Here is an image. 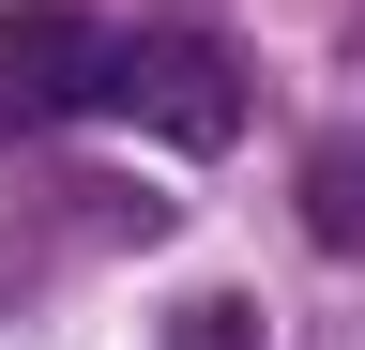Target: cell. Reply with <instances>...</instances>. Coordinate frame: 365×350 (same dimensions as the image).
<instances>
[{
	"label": "cell",
	"mask_w": 365,
	"mask_h": 350,
	"mask_svg": "<svg viewBox=\"0 0 365 350\" xmlns=\"http://www.w3.org/2000/svg\"><path fill=\"white\" fill-rule=\"evenodd\" d=\"M107 122H153L168 153H228V138H244V76H228L213 31H153V46H122Z\"/></svg>",
	"instance_id": "1"
},
{
	"label": "cell",
	"mask_w": 365,
	"mask_h": 350,
	"mask_svg": "<svg viewBox=\"0 0 365 350\" xmlns=\"http://www.w3.org/2000/svg\"><path fill=\"white\" fill-rule=\"evenodd\" d=\"M107 76H122V31H91L76 0H31V16H0V122L107 107Z\"/></svg>",
	"instance_id": "2"
},
{
	"label": "cell",
	"mask_w": 365,
	"mask_h": 350,
	"mask_svg": "<svg viewBox=\"0 0 365 350\" xmlns=\"http://www.w3.org/2000/svg\"><path fill=\"white\" fill-rule=\"evenodd\" d=\"M304 229H319V259L365 274V122H335V138L304 153Z\"/></svg>",
	"instance_id": "3"
},
{
	"label": "cell",
	"mask_w": 365,
	"mask_h": 350,
	"mask_svg": "<svg viewBox=\"0 0 365 350\" xmlns=\"http://www.w3.org/2000/svg\"><path fill=\"white\" fill-rule=\"evenodd\" d=\"M182 350H259V304H228V289L182 304Z\"/></svg>",
	"instance_id": "4"
}]
</instances>
